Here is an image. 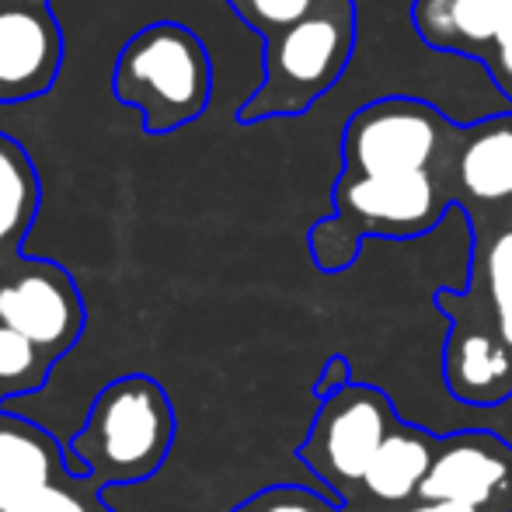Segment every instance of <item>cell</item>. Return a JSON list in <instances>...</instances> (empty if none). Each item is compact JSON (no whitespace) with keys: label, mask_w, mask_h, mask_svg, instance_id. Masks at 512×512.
<instances>
[{"label":"cell","mask_w":512,"mask_h":512,"mask_svg":"<svg viewBox=\"0 0 512 512\" xmlns=\"http://www.w3.org/2000/svg\"><path fill=\"white\" fill-rule=\"evenodd\" d=\"M394 422H398V415L380 387L349 380L328 398H321L317 418L307 439L300 443L297 457L321 481L324 495L345 506V499L356 488H363L366 471H370L373 457H377L387 432L394 429Z\"/></svg>","instance_id":"obj_2"},{"label":"cell","mask_w":512,"mask_h":512,"mask_svg":"<svg viewBox=\"0 0 512 512\" xmlns=\"http://www.w3.org/2000/svg\"><path fill=\"white\" fill-rule=\"evenodd\" d=\"M349 25L335 14H307L304 21L283 28L269 53V91L286 95V112L304 108L321 95L345 67Z\"/></svg>","instance_id":"obj_7"},{"label":"cell","mask_w":512,"mask_h":512,"mask_svg":"<svg viewBox=\"0 0 512 512\" xmlns=\"http://www.w3.org/2000/svg\"><path fill=\"white\" fill-rule=\"evenodd\" d=\"M53 485V446L35 429H0V512Z\"/></svg>","instance_id":"obj_12"},{"label":"cell","mask_w":512,"mask_h":512,"mask_svg":"<svg viewBox=\"0 0 512 512\" xmlns=\"http://www.w3.org/2000/svg\"><path fill=\"white\" fill-rule=\"evenodd\" d=\"M175 439V411L150 377H122L95 398L88 425L70 443L74 474L98 481H140L161 467Z\"/></svg>","instance_id":"obj_1"},{"label":"cell","mask_w":512,"mask_h":512,"mask_svg":"<svg viewBox=\"0 0 512 512\" xmlns=\"http://www.w3.org/2000/svg\"><path fill=\"white\" fill-rule=\"evenodd\" d=\"M443 377L464 405H502L512 394V352L495 328L457 324L446 338Z\"/></svg>","instance_id":"obj_9"},{"label":"cell","mask_w":512,"mask_h":512,"mask_svg":"<svg viewBox=\"0 0 512 512\" xmlns=\"http://www.w3.org/2000/svg\"><path fill=\"white\" fill-rule=\"evenodd\" d=\"M338 213L352 220V248L359 234H391L408 237L429 230L439 216V192L429 171H405V175H356L349 171L338 185Z\"/></svg>","instance_id":"obj_6"},{"label":"cell","mask_w":512,"mask_h":512,"mask_svg":"<svg viewBox=\"0 0 512 512\" xmlns=\"http://www.w3.org/2000/svg\"><path fill=\"white\" fill-rule=\"evenodd\" d=\"M408 512H481L467 502H450V499H418V506H411Z\"/></svg>","instance_id":"obj_22"},{"label":"cell","mask_w":512,"mask_h":512,"mask_svg":"<svg viewBox=\"0 0 512 512\" xmlns=\"http://www.w3.org/2000/svg\"><path fill=\"white\" fill-rule=\"evenodd\" d=\"M495 53H499V67L512 77V35L495 42Z\"/></svg>","instance_id":"obj_23"},{"label":"cell","mask_w":512,"mask_h":512,"mask_svg":"<svg viewBox=\"0 0 512 512\" xmlns=\"http://www.w3.org/2000/svg\"><path fill=\"white\" fill-rule=\"evenodd\" d=\"M53 70V25L42 14L0 11V88L32 91Z\"/></svg>","instance_id":"obj_11"},{"label":"cell","mask_w":512,"mask_h":512,"mask_svg":"<svg viewBox=\"0 0 512 512\" xmlns=\"http://www.w3.org/2000/svg\"><path fill=\"white\" fill-rule=\"evenodd\" d=\"M258 506V512H342L335 499L328 495H314L307 488L297 485H283V488H269V492L255 495L251 499Z\"/></svg>","instance_id":"obj_19"},{"label":"cell","mask_w":512,"mask_h":512,"mask_svg":"<svg viewBox=\"0 0 512 512\" xmlns=\"http://www.w3.org/2000/svg\"><path fill=\"white\" fill-rule=\"evenodd\" d=\"M42 356H46V352H42L32 338H25L21 331L0 324V380L35 387L42 380V370H46Z\"/></svg>","instance_id":"obj_17"},{"label":"cell","mask_w":512,"mask_h":512,"mask_svg":"<svg viewBox=\"0 0 512 512\" xmlns=\"http://www.w3.org/2000/svg\"><path fill=\"white\" fill-rule=\"evenodd\" d=\"M237 11L244 14L248 21L262 28H290L297 21H304L307 14H314L317 0H234Z\"/></svg>","instance_id":"obj_18"},{"label":"cell","mask_w":512,"mask_h":512,"mask_svg":"<svg viewBox=\"0 0 512 512\" xmlns=\"http://www.w3.org/2000/svg\"><path fill=\"white\" fill-rule=\"evenodd\" d=\"M28 209H32V178L18 154L0 143V244L25 230Z\"/></svg>","instance_id":"obj_16"},{"label":"cell","mask_w":512,"mask_h":512,"mask_svg":"<svg viewBox=\"0 0 512 512\" xmlns=\"http://www.w3.org/2000/svg\"><path fill=\"white\" fill-rule=\"evenodd\" d=\"M443 11L446 32L467 42H499L512 35V0H425Z\"/></svg>","instance_id":"obj_14"},{"label":"cell","mask_w":512,"mask_h":512,"mask_svg":"<svg viewBox=\"0 0 512 512\" xmlns=\"http://www.w3.org/2000/svg\"><path fill=\"white\" fill-rule=\"evenodd\" d=\"M436 446L439 436L398 418L363 478L366 499L380 502V506H405V502L418 499V488L436 460Z\"/></svg>","instance_id":"obj_10"},{"label":"cell","mask_w":512,"mask_h":512,"mask_svg":"<svg viewBox=\"0 0 512 512\" xmlns=\"http://www.w3.org/2000/svg\"><path fill=\"white\" fill-rule=\"evenodd\" d=\"M0 324L32 338L46 359H56L81 331V300L60 269L35 265L0 286Z\"/></svg>","instance_id":"obj_8"},{"label":"cell","mask_w":512,"mask_h":512,"mask_svg":"<svg viewBox=\"0 0 512 512\" xmlns=\"http://www.w3.org/2000/svg\"><path fill=\"white\" fill-rule=\"evenodd\" d=\"M119 95L147 108L154 129L196 119L209 95V63L199 39L175 25L147 28L122 53Z\"/></svg>","instance_id":"obj_3"},{"label":"cell","mask_w":512,"mask_h":512,"mask_svg":"<svg viewBox=\"0 0 512 512\" xmlns=\"http://www.w3.org/2000/svg\"><path fill=\"white\" fill-rule=\"evenodd\" d=\"M485 286L492 304L495 331L512 352V230H502L485 255Z\"/></svg>","instance_id":"obj_15"},{"label":"cell","mask_w":512,"mask_h":512,"mask_svg":"<svg viewBox=\"0 0 512 512\" xmlns=\"http://www.w3.org/2000/svg\"><path fill=\"white\" fill-rule=\"evenodd\" d=\"M7 512H88L81 499H74L70 492H63V488L56 485H46L39 488L35 495H28V499H21L14 509Z\"/></svg>","instance_id":"obj_20"},{"label":"cell","mask_w":512,"mask_h":512,"mask_svg":"<svg viewBox=\"0 0 512 512\" xmlns=\"http://www.w3.org/2000/svg\"><path fill=\"white\" fill-rule=\"evenodd\" d=\"M418 499H450L481 512H512V446L488 429H464L439 439Z\"/></svg>","instance_id":"obj_4"},{"label":"cell","mask_w":512,"mask_h":512,"mask_svg":"<svg viewBox=\"0 0 512 512\" xmlns=\"http://www.w3.org/2000/svg\"><path fill=\"white\" fill-rule=\"evenodd\" d=\"M457 175L467 196L485 203L512 199V126L499 122L474 136L460 154Z\"/></svg>","instance_id":"obj_13"},{"label":"cell","mask_w":512,"mask_h":512,"mask_svg":"<svg viewBox=\"0 0 512 512\" xmlns=\"http://www.w3.org/2000/svg\"><path fill=\"white\" fill-rule=\"evenodd\" d=\"M234 512H258V506H255V502H244V506L234 509Z\"/></svg>","instance_id":"obj_24"},{"label":"cell","mask_w":512,"mask_h":512,"mask_svg":"<svg viewBox=\"0 0 512 512\" xmlns=\"http://www.w3.org/2000/svg\"><path fill=\"white\" fill-rule=\"evenodd\" d=\"M439 150V122L415 102H380L352 119L345 161L356 175L425 171Z\"/></svg>","instance_id":"obj_5"},{"label":"cell","mask_w":512,"mask_h":512,"mask_svg":"<svg viewBox=\"0 0 512 512\" xmlns=\"http://www.w3.org/2000/svg\"><path fill=\"white\" fill-rule=\"evenodd\" d=\"M349 363H345L342 356H335L328 366H324V373H321V380H317V387H314V394L317 398H328L331 391H338V387H345L349 384Z\"/></svg>","instance_id":"obj_21"}]
</instances>
